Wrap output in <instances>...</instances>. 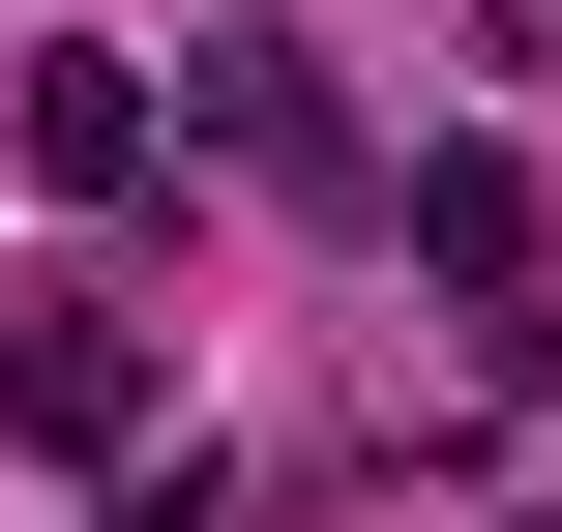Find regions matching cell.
Returning <instances> with one entry per match:
<instances>
[{
	"label": "cell",
	"instance_id": "7a4b0ae2",
	"mask_svg": "<svg viewBox=\"0 0 562 532\" xmlns=\"http://www.w3.org/2000/svg\"><path fill=\"white\" fill-rule=\"evenodd\" d=\"M0 444H148V326L119 296H0Z\"/></svg>",
	"mask_w": 562,
	"mask_h": 532
},
{
	"label": "cell",
	"instance_id": "5b68a950",
	"mask_svg": "<svg viewBox=\"0 0 562 532\" xmlns=\"http://www.w3.org/2000/svg\"><path fill=\"white\" fill-rule=\"evenodd\" d=\"M504 532H533V503H504Z\"/></svg>",
	"mask_w": 562,
	"mask_h": 532
},
{
	"label": "cell",
	"instance_id": "6da1fadb",
	"mask_svg": "<svg viewBox=\"0 0 562 532\" xmlns=\"http://www.w3.org/2000/svg\"><path fill=\"white\" fill-rule=\"evenodd\" d=\"M415 267L474 296V355H504V385L562 355V237H533V178H504V148H415Z\"/></svg>",
	"mask_w": 562,
	"mask_h": 532
},
{
	"label": "cell",
	"instance_id": "3957f363",
	"mask_svg": "<svg viewBox=\"0 0 562 532\" xmlns=\"http://www.w3.org/2000/svg\"><path fill=\"white\" fill-rule=\"evenodd\" d=\"M0 178H59V207H148V59H0Z\"/></svg>",
	"mask_w": 562,
	"mask_h": 532
},
{
	"label": "cell",
	"instance_id": "277c9868",
	"mask_svg": "<svg viewBox=\"0 0 562 532\" xmlns=\"http://www.w3.org/2000/svg\"><path fill=\"white\" fill-rule=\"evenodd\" d=\"M178 89H207V148H237V178H356V148H326V59H296V30H207Z\"/></svg>",
	"mask_w": 562,
	"mask_h": 532
}]
</instances>
